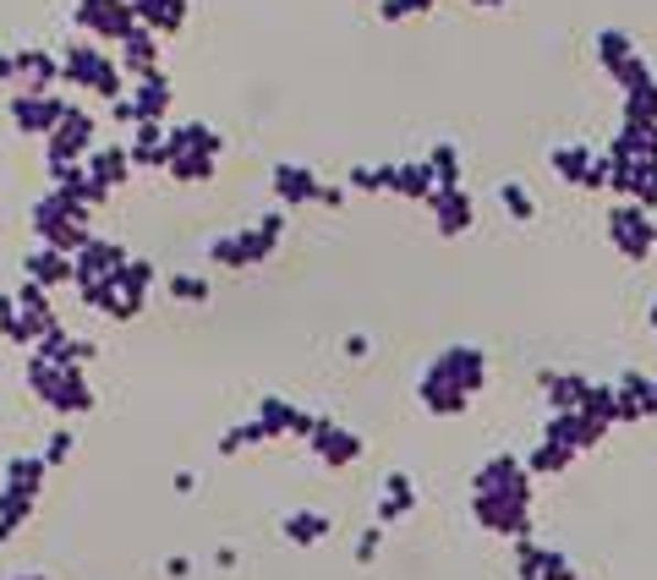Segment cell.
<instances>
[{
  "instance_id": "1",
  "label": "cell",
  "mask_w": 657,
  "mask_h": 580,
  "mask_svg": "<svg viewBox=\"0 0 657 580\" xmlns=\"http://www.w3.org/2000/svg\"><path fill=\"white\" fill-rule=\"evenodd\" d=\"M608 230H614V241H620L625 258H647L657 241V219L647 208H631V203H620V208L608 214Z\"/></svg>"
},
{
  "instance_id": "2",
  "label": "cell",
  "mask_w": 657,
  "mask_h": 580,
  "mask_svg": "<svg viewBox=\"0 0 657 580\" xmlns=\"http://www.w3.org/2000/svg\"><path fill=\"white\" fill-rule=\"evenodd\" d=\"M504 203H509V214H531V197L520 186H504Z\"/></svg>"
},
{
  "instance_id": "3",
  "label": "cell",
  "mask_w": 657,
  "mask_h": 580,
  "mask_svg": "<svg viewBox=\"0 0 657 580\" xmlns=\"http://www.w3.org/2000/svg\"><path fill=\"white\" fill-rule=\"evenodd\" d=\"M653 247H657V241H653Z\"/></svg>"
}]
</instances>
